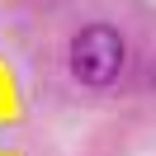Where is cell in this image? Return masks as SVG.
Segmentation results:
<instances>
[{"label": "cell", "mask_w": 156, "mask_h": 156, "mask_svg": "<svg viewBox=\"0 0 156 156\" xmlns=\"http://www.w3.org/2000/svg\"><path fill=\"white\" fill-rule=\"evenodd\" d=\"M128 62V43L114 24H85V29L71 38V76L90 90H104L123 76Z\"/></svg>", "instance_id": "cell-1"}, {"label": "cell", "mask_w": 156, "mask_h": 156, "mask_svg": "<svg viewBox=\"0 0 156 156\" xmlns=\"http://www.w3.org/2000/svg\"><path fill=\"white\" fill-rule=\"evenodd\" d=\"M151 80H156V76H151Z\"/></svg>", "instance_id": "cell-2"}]
</instances>
